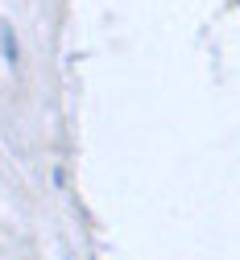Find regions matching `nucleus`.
Here are the masks:
<instances>
[{
  "instance_id": "nucleus-1",
  "label": "nucleus",
  "mask_w": 240,
  "mask_h": 260,
  "mask_svg": "<svg viewBox=\"0 0 240 260\" xmlns=\"http://www.w3.org/2000/svg\"><path fill=\"white\" fill-rule=\"evenodd\" d=\"M5 54L17 62V42H13V34H9V29H5Z\"/></svg>"
}]
</instances>
